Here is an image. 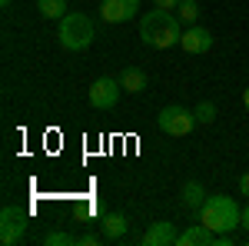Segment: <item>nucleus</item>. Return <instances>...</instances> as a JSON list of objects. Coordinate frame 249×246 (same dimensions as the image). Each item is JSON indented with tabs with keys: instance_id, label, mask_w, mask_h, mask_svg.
Returning a JSON list of instances; mask_svg holds the SVG:
<instances>
[{
	"instance_id": "f257e3e1",
	"label": "nucleus",
	"mask_w": 249,
	"mask_h": 246,
	"mask_svg": "<svg viewBox=\"0 0 249 246\" xmlns=\"http://www.w3.org/2000/svg\"><path fill=\"white\" fill-rule=\"evenodd\" d=\"M140 37H143V43H150L156 50H166L173 43H179L183 30H179V20H176L173 10L156 7V10H150V14L140 17Z\"/></svg>"
},
{
	"instance_id": "f03ea898",
	"label": "nucleus",
	"mask_w": 249,
	"mask_h": 246,
	"mask_svg": "<svg viewBox=\"0 0 249 246\" xmlns=\"http://www.w3.org/2000/svg\"><path fill=\"white\" fill-rule=\"evenodd\" d=\"M199 223H206L213 233H232L236 227H243V209H239V203L232 196L213 193L199 207Z\"/></svg>"
},
{
	"instance_id": "7ed1b4c3",
	"label": "nucleus",
	"mask_w": 249,
	"mask_h": 246,
	"mask_svg": "<svg viewBox=\"0 0 249 246\" xmlns=\"http://www.w3.org/2000/svg\"><path fill=\"white\" fill-rule=\"evenodd\" d=\"M60 47L63 50H87L93 43L96 30H93V20L87 14H67L60 17Z\"/></svg>"
},
{
	"instance_id": "20e7f679",
	"label": "nucleus",
	"mask_w": 249,
	"mask_h": 246,
	"mask_svg": "<svg viewBox=\"0 0 249 246\" xmlns=\"http://www.w3.org/2000/svg\"><path fill=\"white\" fill-rule=\"evenodd\" d=\"M27 223H30V213L20 207H3L0 209V243L3 246H14L23 240L27 233Z\"/></svg>"
},
{
	"instance_id": "39448f33",
	"label": "nucleus",
	"mask_w": 249,
	"mask_h": 246,
	"mask_svg": "<svg viewBox=\"0 0 249 246\" xmlns=\"http://www.w3.org/2000/svg\"><path fill=\"white\" fill-rule=\"evenodd\" d=\"M160 130L170 133V136H186V133L196 127V114L186 110V107H163L160 116H156Z\"/></svg>"
},
{
	"instance_id": "423d86ee",
	"label": "nucleus",
	"mask_w": 249,
	"mask_h": 246,
	"mask_svg": "<svg viewBox=\"0 0 249 246\" xmlns=\"http://www.w3.org/2000/svg\"><path fill=\"white\" fill-rule=\"evenodd\" d=\"M120 80H113V76H100V80H93L90 83V103H93L96 110H113L116 100H120Z\"/></svg>"
},
{
	"instance_id": "0eeeda50",
	"label": "nucleus",
	"mask_w": 249,
	"mask_h": 246,
	"mask_svg": "<svg viewBox=\"0 0 249 246\" xmlns=\"http://www.w3.org/2000/svg\"><path fill=\"white\" fill-rule=\"evenodd\" d=\"M140 10V0H103L100 3V17L107 23H123Z\"/></svg>"
},
{
	"instance_id": "6e6552de",
	"label": "nucleus",
	"mask_w": 249,
	"mask_h": 246,
	"mask_svg": "<svg viewBox=\"0 0 249 246\" xmlns=\"http://www.w3.org/2000/svg\"><path fill=\"white\" fill-rule=\"evenodd\" d=\"M179 47H183L186 54H206V50L213 47V34L206 30V27H196V23H193L190 30H183Z\"/></svg>"
},
{
	"instance_id": "1a4fd4ad",
	"label": "nucleus",
	"mask_w": 249,
	"mask_h": 246,
	"mask_svg": "<svg viewBox=\"0 0 249 246\" xmlns=\"http://www.w3.org/2000/svg\"><path fill=\"white\" fill-rule=\"evenodd\" d=\"M176 240H179V233H176V227L170 220H156L153 227L143 233V243L146 246H176Z\"/></svg>"
},
{
	"instance_id": "9d476101",
	"label": "nucleus",
	"mask_w": 249,
	"mask_h": 246,
	"mask_svg": "<svg viewBox=\"0 0 249 246\" xmlns=\"http://www.w3.org/2000/svg\"><path fill=\"white\" fill-rule=\"evenodd\" d=\"M210 243H216V233L206 223L190 227L186 233H179V240H176V246H210Z\"/></svg>"
},
{
	"instance_id": "9b49d317",
	"label": "nucleus",
	"mask_w": 249,
	"mask_h": 246,
	"mask_svg": "<svg viewBox=\"0 0 249 246\" xmlns=\"http://www.w3.org/2000/svg\"><path fill=\"white\" fill-rule=\"evenodd\" d=\"M120 87H123L126 94H143V90L150 87V76L143 74L140 67H126V70L120 74Z\"/></svg>"
},
{
	"instance_id": "f8f14e48",
	"label": "nucleus",
	"mask_w": 249,
	"mask_h": 246,
	"mask_svg": "<svg viewBox=\"0 0 249 246\" xmlns=\"http://www.w3.org/2000/svg\"><path fill=\"white\" fill-rule=\"evenodd\" d=\"M103 233H107V240H120V236H126V229H130V223H126V216H120V213H103Z\"/></svg>"
},
{
	"instance_id": "ddd939ff",
	"label": "nucleus",
	"mask_w": 249,
	"mask_h": 246,
	"mask_svg": "<svg viewBox=\"0 0 249 246\" xmlns=\"http://www.w3.org/2000/svg\"><path fill=\"white\" fill-rule=\"evenodd\" d=\"M179 200H183V207H186V209H199L203 203H206V189L199 187L196 180H190L186 187L179 189Z\"/></svg>"
},
{
	"instance_id": "4468645a",
	"label": "nucleus",
	"mask_w": 249,
	"mask_h": 246,
	"mask_svg": "<svg viewBox=\"0 0 249 246\" xmlns=\"http://www.w3.org/2000/svg\"><path fill=\"white\" fill-rule=\"evenodd\" d=\"M37 7H40V14H43L47 20L67 17V0H37Z\"/></svg>"
},
{
	"instance_id": "2eb2a0df",
	"label": "nucleus",
	"mask_w": 249,
	"mask_h": 246,
	"mask_svg": "<svg viewBox=\"0 0 249 246\" xmlns=\"http://www.w3.org/2000/svg\"><path fill=\"white\" fill-rule=\"evenodd\" d=\"M176 10H179V20H183V23H190V27L196 23V17H199V3H196V0H183Z\"/></svg>"
},
{
	"instance_id": "dca6fc26",
	"label": "nucleus",
	"mask_w": 249,
	"mask_h": 246,
	"mask_svg": "<svg viewBox=\"0 0 249 246\" xmlns=\"http://www.w3.org/2000/svg\"><path fill=\"white\" fill-rule=\"evenodd\" d=\"M193 114H196V123H213V120H216V103L203 100V103H199Z\"/></svg>"
},
{
	"instance_id": "f3484780",
	"label": "nucleus",
	"mask_w": 249,
	"mask_h": 246,
	"mask_svg": "<svg viewBox=\"0 0 249 246\" xmlns=\"http://www.w3.org/2000/svg\"><path fill=\"white\" fill-rule=\"evenodd\" d=\"M43 243H47V246H73L77 240H73V236H67V233H47V236H43Z\"/></svg>"
},
{
	"instance_id": "a211bd4d",
	"label": "nucleus",
	"mask_w": 249,
	"mask_h": 246,
	"mask_svg": "<svg viewBox=\"0 0 249 246\" xmlns=\"http://www.w3.org/2000/svg\"><path fill=\"white\" fill-rule=\"evenodd\" d=\"M183 0H153V7H163V10H176Z\"/></svg>"
},
{
	"instance_id": "6ab92c4d",
	"label": "nucleus",
	"mask_w": 249,
	"mask_h": 246,
	"mask_svg": "<svg viewBox=\"0 0 249 246\" xmlns=\"http://www.w3.org/2000/svg\"><path fill=\"white\" fill-rule=\"evenodd\" d=\"M239 193H243V196H249V170L239 176Z\"/></svg>"
},
{
	"instance_id": "aec40b11",
	"label": "nucleus",
	"mask_w": 249,
	"mask_h": 246,
	"mask_svg": "<svg viewBox=\"0 0 249 246\" xmlns=\"http://www.w3.org/2000/svg\"><path fill=\"white\" fill-rule=\"evenodd\" d=\"M77 243H80V246H93V243H100V236H93V233H87V236H80Z\"/></svg>"
},
{
	"instance_id": "412c9836",
	"label": "nucleus",
	"mask_w": 249,
	"mask_h": 246,
	"mask_svg": "<svg viewBox=\"0 0 249 246\" xmlns=\"http://www.w3.org/2000/svg\"><path fill=\"white\" fill-rule=\"evenodd\" d=\"M243 227L249 229V203H246V207H243Z\"/></svg>"
},
{
	"instance_id": "4be33fe9",
	"label": "nucleus",
	"mask_w": 249,
	"mask_h": 246,
	"mask_svg": "<svg viewBox=\"0 0 249 246\" xmlns=\"http://www.w3.org/2000/svg\"><path fill=\"white\" fill-rule=\"evenodd\" d=\"M243 107H246V110H249V87H246V90H243Z\"/></svg>"
},
{
	"instance_id": "5701e85b",
	"label": "nucleus",
	"mask_w": 249,
	"mask_h": 246,
	"mask_svg": "<svg viewBox=\"0 0 249 246\" xmlns=\"http://www.w3.org/2000/svg\"><path fill=\"white\" fill-rule=\"evenodd\" d=\"M0 7H3V10H7V7H10V0H0Z\"/></svg>"
}]
</instances>
